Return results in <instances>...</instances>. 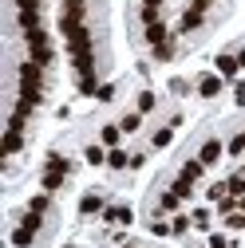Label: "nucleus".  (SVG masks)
Returning a JSON list of instances; mask_svg holds the SVG:
<instances>
[{
	"mask_svg": "<svg viewBox=\"0 0 245 248\" xmlns=\"http://www.w3.org/2000/svg\"><path fill=\"white\" fill-rule=\"evenodd\" d=\"M40 99H44V63L28 59V63H20V91H16V107L8 114V130H24V118L40 107Z\"/></svg>",
	"mask_w": 245,
	"mask_h": 248,
	"instance_id": "nucleus-1",
	"label": "nucleus"
},
{
	"mask_svg": "<svg viewBox=\"0 0 245 248\" xmlns=\"http://www.w3.org/2000/svg\"><path fill=\"white\" fill-rule=\"evenodd\" d=\"M68 173H71V162H68V158H59V154H52L48 166H44V177H40V189H44V193H55L59 185H64Z\"/></svg>",
	"mask_w": 245,
	"mask_h": 248,
	"instance_id": "nucleus-2",
	"label": "nucleus"
},
{
	"mask_svg": "<svg viewBox=\"0 0 245 248\" xmlns=\"http://www.w3.org/2000/svg\"><path fill=\"white\" fill-rule=\"evenodd\" d=\"M202 170H206V166H202L198 158H194V162H186V166H182V173L174 177V185H170V189H174L178 197H190V193H194V181L202 177Z\"/></svg>",
	"mask_w": 245,
	"mask_h": 248,
	"instance_id": "nucleus-3",
	"label": "nucleus"
},
{
	"mask_svg": "<svg viewBox=\"0 0 245 248\" xmlns=\"http://www.w3.org/2000/svg\"><path fill=\"white\" fill-rule=\"evenodd\" d=\"M206 12H210V0H190V8L182 12V20H178V28L182 32H194V28L206 20Z\"/></svg>",
	"mask_w": 245,
	"mask_h": 248,
	"instance_id": "nucleus-4",
	"label": "nucleus"
},
{
	"mask_svg": "<svg viewBox=\"0 0 245 248\" xmlns=\"http://www.w3.org/2000/svg\"><path fill=\"white\" fill-rule=\"evenodd\" d=\"M222 83H226L222 75H202V79H198V95H202V99H218V95H222Z\"/></svg>",
	"mask_w": 245,
	"mask_h": 248,
	"instance_id": "nucleus-5",
	"label": "nucleus"
},
{
	"mask_svg": "<svg viewBox=\"0 0 245 248\" xmlns=\"http://www.w3.org/2000/svg\"><path fill=\"white\" fill-rule=\"evenodd\" d=\"M213 63H218V75H222V79H237V71H241L237 55H229V51H222L218 59H213Z\"/></svg>",
	"mask_w": 245,
	"mask_h": 248,
	"instance_id": "nucleus-6",
	"label": "nucleus"
},
{
	"mask_svg": "<svg viewBox=\"0 0 245 248\" xmlns=\"http://www.w3.org/2000/svg\"><path fill=\"white\" fill-rule=\"evenodd\" d=\"M103 221H111V225H131L135 213H131V205H111V209H103Z\"/></svg>",
	"mask_w": 245,
	"mask_h": 248,
	"instance_id": "nucleus-7",
	"label": "nucleus"
},
{
	"mask_svg": "<svg viewBox=\"0 0 245 248\" xmlns=\"http://www.w3.org/2000/svg\"><path fill=\"white\" fill-rule=\"evenodd\" d=\"M198 162H202V166H213V162H222V142H218V138L202 142V150H198Z\"/></svg>",
	"mask_w": 245,
	"mask_h": 248,
	"instance_id": "nucleus-8",
	"label": "nucleus"
},
{
	"mask_svg": "<svg viewBox=\"0 0 245 248\" xmlns=\"http://www.w3.org/2000/svg\"><path fill=\"white\" fill-rule=\"evenodd\" d=\"M103 209H107V205H103V197H99V193H83V197H79V213H83V217L103 213Z\"/></svg>",
	"mask_w": 245,
	"mask_h": 248,
	"instance_id": "nucleus-9",
	"label": "nucleus"
},
{
	"mask_svg": "<svg viewBox=\"0 0 245 248\" xmlns=\"http://www.w3.org/2000/svg\"><path fill=\"white\" fill-rule=\"evenodd\" d=\"M83 158H87V166H107V146H103V142H99V146H87Z\"/></svg>",
	"mask_w": 245,
	"mask_h": 248,
	"instance_id": "nucleus-10",
	"label": "nucleus"
},
{
	"mask_svg": "<svg viewBox=\"0 0 245 248\" xmlns=\"http://www.w3.org/2000/svg\"><path fill=\"white\" fill-rule=\"evenodd\" d=\"M107 166H111V170H131V154H122L119 146L107 150Z\"/></svg>",
	"mask_w": 245,
	"mask_h": 248,
	"instance_id": "nucleus-11",
	"label": "nucleus"
},
{
	"mask_svg": "<svg viewBox=\"0 0 245 248\" xmlns=\"http://www.w3.org/2000/svg\"><path fill=\"white\" fill-rule=\"evenodd\" d=\"M174 126H182V118H174V122H170V126H162V130H158V134H155V146H158V150H162V146H170V142H174Z\"/></svg>",
	"mask_w": 245,
	"mask_h": 248,
	"instance_id": "nucleus-12",
	"label": "nucleus"
},
{
	"mask_svg": "<svg viewBox=\"0 0 245 248\" xmlns=\"http://www.w3.org/2000/svg\"><path fill=\"white\" fill-rule=\"evenodd\" d=\"M119 138H122V126H103V134H99V142H103L107 150H115Z\"/></svg>",
	"mask_w": 245,
	"mask_h": 248,
	"instance_id": "nucleus-13",
	"label": "nucleus"
},
{
	"mask_svg": "<svg viewBox=\"0 0 245 248\" xmlns=\"http://www.w3.org/2000/svg\"><path fill=\"white\" fill-rule=\"evenodd\" d=\"M226 189H229L233 197H245V173H233V177H226Z\"/></svg>",
	"mask_w": 245,
	"mask_h": 248,
	"instance_id": "nucleus-14",
	"label": "nucleus"
},
{
	"mask_svg": "<svg viewBox=\"0 0 245 248\" xmlns=\"http://www.w3.org/2000/svg\"><path fill=\"white\" fill-rule=\"evenodd\" d=\"M119 126H122V134H135V130L142 126V114H139V110H131L127 118H122V122H119Z\"/></svg>",
	"mask_w": 245,
	"mask_h": 248,
	"instance_id": "nucleus-15",
	"label": "nucleus"
},
{
	"mask_svg": "<svg viewBox=\"0 0 245 248\" xmlns=\"http://www.w3.org/2000/svg\"><path fill=\"white\" fill-rule=\"evenodd\" d=\"M155 107H158V95H155V91H142V95H139V114L155 110Z\"/></svg>",
	"mask_w": 245,
	"mask_h": 248,
	"instance_id": "nucleus-16",
	"label": "nucleus"
},
{
	"mask_svg": "<svg viewBox=\"0 0 245 248\" xmlns=\"http://www.w3.org/2000/svg\"><path fill=\"white\" fill-rule=\"evenodd\" d=\"M20 142H24V138H20V130H8V138H4V158H12V154L20 150Z\"/></svg>",
	"mask_w": 245,
	"mask_h": 248,
	"instance_id": "nucleus-17",
	"label": "nucleus"
},
{
	"mask_svg": "<svg viewBox=\"0 0 245 248\" xmlns=\"http://www.w3.org/2000/svg\"><path fill=\"white\" fill-rule=\"evenodd\" d=\"M178 201H182V197H178V193L170 189V193H162V197H158V209H166V213H174V209H178Z\"/></svg>",
	"mask_w": 245,
	"mask_h": 248,
	"instance_id": "nucleus-18",
	"label": "nucleus"
},
{
	"mask_svg": "<svg viewBox=\"0 0 245 248\" xmlns=\"http://www.w3.org/2000/svg\"><path fill=\"white\" fill-rule=\"evenodd\" d=\"M226 229H233V232H241V229H245V213H241V209L226 217Z\"/></svg>",
	"mask_w": 245,
	"mask_h": 248,
	"instance_id": "nucleus-19",
	"label": "nucleus"
},
{
	"mask_svg": "<svg viewBox=\"0 0 245 248\" xmlns=\"http://www.w3.org/2000/svg\"><path fill=\"white\" fill-rule=\"evenodd\" d=\"M190 225H194V221H190V217H182V213H178L174 221H170V229H174V236H182V232H186Z\"/></svg>",
	"mask_w": 245,
	"mask_h": 248,
	"instance_id": "nucleus-20",
	"label": "nucleus"
},
{
	"mask_svg": "<svg viewBox=\"0 0 245 248\" xmlns=\"http://www.w3.org/2000/svg\"><path fill=\"white\" fill-rule=\"evenodd\" d=\"M190 221H194L198 229H210V209H194V213H190Z\"/></svg>",
	"mask_w": 245,
	"mask_h": 248,
	"instance_id": "nucleus-21",
	"label": "nucleus"
},
{
	"mask_svg": "<svg viewBox=\"0 0 245 248\" xmlns=\"http://www.w3.org/2000/svg\"><path fill=\"white\" fill-rule=\"evenodd\" d=\"M95 99H99V103H111V99H115V87H111V83L95 87Z\"/></svg>",
	"mask_w": 245,
	"mask_h": 248,
	"instance_id": "nucleus-22",
	"label": "nucleus"
},
{
	"mask_svg": "<svg viewBox=\"0 0 245 248\" xmlns=\"http://www.w3.org/2000/svg\"><path fill=\"white\" fill-rule=\"evenodd\" d=\"M229 154H233V158H241V154H245V134L229 138Z\"/></svg>",
	"mask_w": 245,
	"mask_h": 248,
	"instance_id": "nucleus-23",
	"label": "nucleus"
},
{
	"mask_svg": "<svg viewBox=\"0 0 245 248\" xmlns=\"http://www.w3.org/2000/svg\"><path fill=\"white\" fill-rule=\"evenodd\" d=\"M150 232H155V236H174V229H170L166 221H155V225H150Z\"/></svg>",
	"mask_w": 245,
	"mask_h": 248,
	"instance_id": "nucleus-24",
	"label": "nucleus"
},
{
	"mask_svg": "<svg viewBox=\"0 0 245 248\" xmlns=\"http://www.w3.org/2000/svg\"><path fill=\"white\" fill-rule=\"evenodd\" d=\"M210 248H229V236H226V232H213V236H210Z\"/></svg>",
	"mask_w": 245,
	"mask_h": 248,
	"instance_id": "nucleus-25",
	"label": "nucleus"
},
{
	"mask_svg": "<svg viewBox=\"0 0 245 248\" xmlns=\"http://www.w3.org/2000/svg\"><path fill=\"white\" fill-rule=\"evenodd\" d=\"M233 103H237V107H245V83H237V87H233Z\"/></svg>",
	"mask_w": 245,
	"mask_h": 248,
	"instance_id": "nucleus-26",
	"label": "nucleus"
},
{
	"mask_svg": "<svg viewBox=\"0 0 245 248\" xmlns=\"http://www.w3.org/2000/svg\"><path fill=\"white\" fill-rule=\"evenodd\" d=\"M237 63H241V67H245V51H241V55H237Z\"/></svg>",
	"mask_w": 245,
	"mask_h": 248,
	"instance_id": "nucleus-27",
	"label": "nucleus"
},
{
	"mask_svg": "<svg viewBox=\"0 0 245 248\" xmlns=\"http://www.w3.org/2000/svg\"><path fill=\"white\" fill-rule=\"evenodd\" d=\"M241 213H245V197H241Z\"/></svg>",
	"mask_w": 245,
	"mask_h": 248,
	"instance_id": "nucleus-28",
	"label": "nucleus"
},
{
	"mask_svg": "<svg viewBox=\"0 0 245 248\" xmlns=\"http://www.w3.org/2000/svg\"><path fill=\"white\" fill-rule=\"evenodd\" d=\"M64 248H71V244H64Z\"/></svg>",
	"mask_w": 245,
	"mask_h": 248,
	"instance_id": "nucleus-29",
	"label": "nucleus"
}]
</instances>
